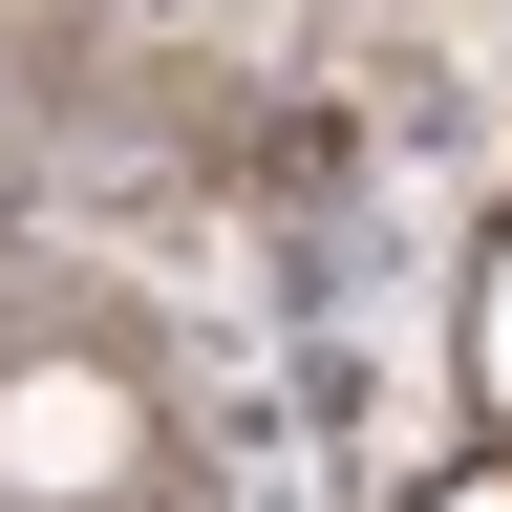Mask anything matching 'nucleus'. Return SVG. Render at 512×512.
I'll list each match as a JSON object with an SVG mask.
<instances>
[{"label":"nucleus","mask_w":512,"mask_h":512,"mask_svg":"<svg viewBox=\"0 0 512 512\" xmlns=\"http://www.w3.org/2000/svg\"><path fill=\"white\" fill-rule=\"evenodd\" d=\"M128 470H150L128 363H22V384H0V512H107Z\"/></svg>","instance_id":"obj_1"},{"label":"nucleus","mask_w":512,"mask_h":512,"mask_svg":"<svg viewBox=\"0 0 512 512\" xmlns=\"http://www.w3.org/2000/svg\"><path fill=\"white\" fill-rule=\"evenodd\" d=\"M470 363H491V406H512V256H491V299H470Z\"/></svg>","instance_id":"obj_2"},{"label":"nucleus","mask_w":512,"mask_h":512,"mask_svg":"<svg viewBox=\"0 0 512 512\" xmlns=\"http://www.w3.org/2000/svg\"><path fill=\"white\" fill-rule=\"evenodd\" d=\"M427 512H512V470H470V491H427Z\"/></svg>","instance_id":"obj_3"}]
</instances>
